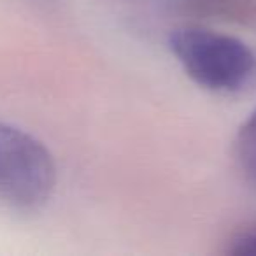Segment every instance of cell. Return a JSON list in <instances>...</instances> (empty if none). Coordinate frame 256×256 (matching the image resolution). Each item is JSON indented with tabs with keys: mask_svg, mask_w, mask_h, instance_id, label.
Returning a JSON list of instances; mask_svg holds the SVG:
<instances>
[{
	"mask_svg": "<svg viewBox=\"0 0 256 256\" xmlns=\"http://www.w3.org/2000/svg\"><path fill=\"white\" fill-rule=\"evenodd\" d=\"M168 50L192 81L214 93H238L256 76L254 53L230 34L182 26L170 32Z\"/></svg>",
	"mask_w": 256,
	"mask_h": 256,
	"instance_id": "1",
	"label": "cell"
},
{
	"mask_svg": "<svg viewBox=\"0 0 256 256\" xmlns=\"http://www.w3.org/2000/svg\"><path fill=\"white\" fill-rule=\"evenodd\" d=\"M56 165L50 150L22 128L0 121V200L36 210L51 198Z\"/></svg>",
	"mask_w": 256,
	"mask_h": 256,
	"instance_id": "2",
	"label": "cell"
},
{
	"mask_svg": "<svg viewBox=\"0 0 256 256\" xmlns=\"http://www.w3.org/2000/svg\"><path fill=\"white\" fill-rule=\"evenodd\" d=\"M235 158L244 178L256 186V109L238 130L235 139Z\"/></svg>",
	"mask_w": 256,
	"mask_h": 256,
	"instance_id": "3",
	"label": "cell"
},
{
	"mask_svg": "<svg viewBox=\"0 0 256 256\" xmlns=\"http://www.w3.org/2000/svg\"><path fill=\"white\" fill-rule=\"evenodd\" d=\"M228 254L232 256H256V226L242 230L228 244Z\"/></svg>",
	"mask_w": 256,
	"mask_h": 256,
	"instance_id": "4",
	"label": "cell"
}]
</instances>
